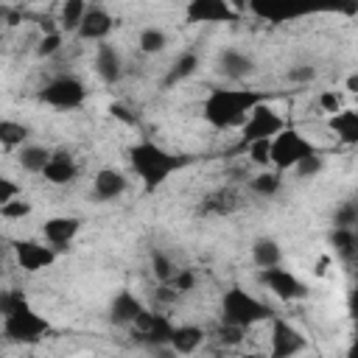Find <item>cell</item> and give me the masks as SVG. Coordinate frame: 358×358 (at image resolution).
<instances>
[{"mask_svg": "<svg viewBox=\"0 0 358 358\" xmlns=\"http://www.w3.org/2000/svg\"><path fill=\"white\" fill-rule=\"evenodd\" d=\"M266 101L263 92L252 90V87H213L204 98H201V117L210 129L215 131H229V129H241L249 117V112Z\"/></svg>", "mask_w": 358, "mask_h": 358, "instance_id": "6da1fadb", "label": "cell"}, {"mask_svg": "<svg viewBox=\"0 0 358 358\" xmlns=\"http://www.w3.org/2000/svg\"><path fill=\"white\" fill-rule=\"evenodd\" d=\"M0 330H3L6 341L34 344V341L45 338L50 324L42 313H36L31 308V302L25 299L22 291H3V296H0Z\"/></svg>", "mask_w": 358, "mask_h": 358, "instance_id": "7a4b0ae2", "label": "cell"}, {"mask_svg": "<svg viewBox=\"0 0 358 358\" xmlns=\"http://www.w3.org/2000/svg\"><path fill=\"white\" fill-rule=\"evenodd\" d=\"M129 165H131L134 176L145 185V190H154L162 182H168L185 165V159L151 140H137L129 148Z\"/></svg>", "mask_w": 358, "mask_h": 358, "instance_id": "3957f363", "label": "cell"}, {"mask_svg": "<svg viewBox=\"0 0 358 358\" xmlns=\"http://www.w3.org/2000/svg\"><path fill=\"white\" fill-rule=\"evenodd\" d=\"M271 316H274V308L241 285H232L221 294V319L224 322H232V324H241L249 330L260 322H268Z\"/></svg>", "mask_w": 358, "mask_h": 358, "instance_id": "277c9868", "label": "cell"}, {"mask_svg": "<svg viewBox=\"0 0 358 358\" xmlns=\"http://www.w3.org/2000/svg\"><path fill=\"white\" fill-rule=\"evenodd\" d=\"M87 98H90L87 84L73 73H56V76L45 78V84L36 90V101L50 109H59V112L81 109L87 103Z\"/></svg>", "mask_w": 358, "mask_h": 358, "instance_id": "5b68a950", "label": "cell"}, {"mask_svg": "<svg viewBox=\"0 0 358 358\" xmlns=\"http://www.w3.org/2000/svg\"><path fill=\"white\" fill-rule=\"evenodd\" d=\"M313 151H319V148L305 131H299L296 126H285L280 134L271 137V168L288 173Z\"/></svg>", "mask_w": 358, "mask_h": 358, "instance_id": "8992f818", "label": "cell"}, {"mask_svg": "<svg viewBox=\"0 0 358 358\" xmlns=\"http://www.w3.org/2000/svg\"><path fill=\"white\" fill-rule=\"evenodd\" d=\"M257 282L280 302H302L310 296L308 282H302L294 271L285 266H271V268H257Z\"/></svg>", "mask_w": 358, "mask_h": 358, "instance_id": "52a82bcc", "label": "cell"}, {"mask_svg": "<svg viewBox=\"0 0 358 358\" xmlns=\"http://www.w3.org/2000/svg\"><path fill=\"white\" fill-rule=\"evenodd\" d=\"M285 126H288V120H285L268 101H260V103L249 112V117H246V123L238 129V134H241V143L246 145V143H252V140H271V137L280 134Z\"/></svg>", "mask_w": 358, "mask_h": 358, "instance_id": "ba28073f", "label": "cell"}, {"mask_svg": "<svg viewBox=\"0 0 358 358\" xmlns=\"http://www.w3.org/2000/svg\"><path fill=\"white\" fill-rule=\"evenodd\" d=\"M11 255H14V263L17 268L28 271V274H36V271H45L56 263L59 257V249L50 246L45 238L42 241H34V238H20L11 243Z\"/></svg>", "mask_w": 358, "mask_h": 358, "instance_id": "9c48e42d", "label": "cell"}, {"mask_svg": "<svg viewBox=\"0 0 358 358\" xmlns=\"http://www.w3.org/2000/svg\"><path fill=\"white\" fill-rule=\"evenodd\" d=\"M249 14L271 22V25H282V22L313 14V8L308 0H249Z\"/></svg>", "mask_w": 358, "mask_h": 358, "instance_id": "30bf717a", "label": "cell"}, {"mask_svg": "<svg viewBox=\"0 0 358 358\" xmlns=\"http://www.w3.org/2000/svg\"><path fill=\"white\" fill-rule=\"evenodd\" d=\"M185 20L190 25H227L241 17L232 11L229 0H187Z\"/></svg>", "mask_w": 358, "mask_h": 358, "instance_id": "8fae6325", "label": "cell"}, {"mask_svg": "<svg viewBox=\"0 0 358 358\" xmlns=\"http://www.w3.org/2000/svg\"><path fill=\"white\" fill-rule=\"evenodd\" d=\"M268 324H271V330H268V352L274 358H288V355H296V352H302L308 347L305 336L291 322L280 319L277 313L268 319Z\"/></svg>", "mask_w": 358, "mask_h": 358, "instance_id": "7c38bea8", "label": "cell"}, {"mask_svg": "<svg viewBox=\"0 0 358 358\" xmlns=\"http://www.w3.org/2000/svg\"><path fill=\"white\" fill-rule=\"evenodd\" d=\"M255 70H257V62H255V56L246 53L243 48H224V50H218V56H215V73H218L221 78H227L229 84L246 81L249 76H255Z\"/></svg>", "mask_w": 358, "mask_h": 358, "instance_id": "4fadbf2b", "label": "cell"}, {"mask_svg": "<svg viewBox=\"0 0 358 358\" xmlns=\"http://www.w3.org/2000/svg\"><path fill=\"white\" fill-rule=\"evenodd\" d=\"M81 176V162L78 157L70 151V148H53L45 171H42V179L53 187H67L73 185L76 179Z\"/></svg>", "mask_w": 358, "mask_h": 358, "instance_id": "5bb4252c", "label": "cell"}, {"mask_svg": "<svg viewBox=\"0 0 358 358\" xmlns=\"http://www.w3.org/2000/svg\"><path fill=\"white\" fill-rule=\"evenodd\" d=\"M90 193L95 201H117L129 193V176L115 165H103L92 173Z\"/></svg>", "mask_w": 358, "mask_h": 358, "instance_id": "9a60e30c", "label": "cell"}, {"mask_svg": "<svg viewBox=\"0 0 358 358\" xmlns=\"http://www.w3.org/2000/svg\"><path fill=\"white\" fill-rule=\"evenodd\" d=\"M81 227H84V221H81L78 215H50V218L42 221L39 235H42L50 246H56V249L62 252V249H70V246L76 243Z\"/></svg>", "mask_w": 358, "mask_h": 358, "instance_id": "2e32d148", "label": "cell"}, {"mask_svg": "<svg viewBox=\"0 0 358 358\" xmlns=\"http://www.w3.org/2000/svg\"><path fill=\"white\" fill-rule=\"evenodd\" d=\"M92 70H95V76H98V78H101L106 87H112V84H117V81L123 78V73H126V62H123L120 50H117V48H115L109 39L95 45Z\"/></svg>", "mask_w": 358, "mask_h": 358, "instance_id": "e0dca14e", "label": "cell"}, {"mask_svg": "<svg viewBox=\"0 0 358 358\" xmlns=\"http://www.w3.org/2000/svg\"><path fill=\"white\" fill-rule=\"evenodd\" d=\"M241 207H243V196H241L235 187L224 185V187L210 190V193L201 199L199 215H207V218H227V215L238 213Z\"/></svg>", "mask_w": 358, "mask_h": 358, "instance_id": "ac0fdd59", "label": "cell"}, {"mask_svg": "<svg viewBox=\"0 0 358 358\" xmlns=\"http://www.w3.org/2000/svg\"><path fill=\"white\" fill-rule=\"evenodd\" d=\"M143 308H145V302H143L134 291L120 288V291L112 294V299H109V322L129 330V327L137 322V316L143 313Z\"/></svg>", "mask_w": 358, "mask_h": 358, "instance_id": "d6986e66", "label": "cell"}, {"mask_svg": "<svg viewBox=\"0 0 358 358\" xmlns=\"http://www.w3.org/2000/svg\"><path fill=\"white\" fill-rule=\"evenodd\" d=\"M112 28H115V17L103 6H90V11H87V17H84V22H81V28L76 34V39L98 45V42H106L109 39Z\"/></svg>", "mask_w": 358, "mask_h": 358, "instance_id": "ffe728a7", "label": "cell"}, {"mask_svg": "<svg viewBox=\"0 0 358 358\" xmlns=\"http://www.w3.org/2000/svg\"><path fill=\"white\" fill-rule=\"evenodd\" d=\"M207 341V330L201 324H193V322H182V324H173V333H171V352L173 355H193L196 350H201Z\"/></svg>", "mask_w": 358, "mask_h": 358, "instance_id": "44dd1931", "label": "cell"}, {"mask_svg": "<svg viewBox=\"0 0 358 358\" xmlns=\"http://www.w3.org/2000/svg\"><path fill=\"white\" fill-rule=\"evenodd\" d=\"M249 260H252L255 268L282 266V260H285L282 243H280L274 235H260V238H255L252 246H249Z\"/></svg>", "mask_w": 358, "mask_h": 358, "instance_id": "7402d4cb", "label": "cell"}, {"mask_svg": "<svg viewBox=\"0 0 358 358\" xmlns=\"http://www.w3.org/2000/svg\"><path fill=\"white\" fill-rule=\"evenodd\" d=\"M327 129L341 145H358V109L352 106L338 109L336 115L327 117Z\"/></svg>", "mask_w": 358, "mask_h": 358, "instance_id": "603a6c76", "label": "cell"}, {"mask_svg": "<svg viewBox=\"0 0 358 358\" xmlns=\"http://www.w3.org/2000/svg\"><path fill=\"white\" fill-rule=\"evenodd\" d=\"M50 154H53V148H50V145H42V143L28 140L25 145H20V148L14 151V159H17V165H20L25 173L42 176V171H45V165H48Z\"/></svg>", "mask_w": 358, "mask_h": 358, "instance_id": "cb8c5ba5", "label": "cell"}, {"mask_svg": "<svg viewBox=\"0 0 358 358\" xmlns=\"http://www.w3.org/2000/svg\"><path fill=\"white\" fill-rule=\"evenodd\" d=\"M282 185H285V179H282V171H277V168H257L249 176V193L257 199H274L282 190Z\"/></svg>", "mask_w": 358, "mask_h": 358, "instance_id": "d4e9b609", "label": "cell"}, {"mask_svg": "<svg viewBox=\"0 0 358 358\" xmlns=\"http://www.w3.org/2000/svg\"><path fill=\"white\" fill-rule=\"evenodd\" d=\"M90 11V0H62L59 3V14H56V25L59 31H64L67 36H76L84 17Z\"/></svg>", "mask_w": 358, "mask_h": 358, "instance_id": "484cf974", "label": "cell"}, {"mask_svg": "<svg viewBox=\"0 0 358 358\" xmlns=\"http://www.w3.org/2000/svg\"><path fill=\"white\" fill-rule=\"evenodd\" d=\"M199 67H201L199 53H196V50H182V53L171 62V67H168V73H165V87H173V84L187 81L190 76H196Z\"/></svg>", "mask_w": 358, "mask_h": 358, "instance_id": "4316f807", "label": "cell"}, {"mask_svg": "<svg viewBox=\"0 0 358 358\" xmlns=\"http://www.w3.org/2000/svg\"><path fill=\"white\" fill-rule=\"evenodd\" d=\"M330 246L338 260H344V263L355 260L358 257V227H333Z\"/></svg>", "mask_w": 358, "mask_h": 358, "instance_id": "83f0119b", "label": "cell"}, {"mask_svg": "<svg viewBox=\"0 0 358 358\" xmlns=\"http://www.w3.org/2000/svg\"><path fill=\"white\" fill-rule=\"evenodd\" d=\"M168 48V31L159 25H145L137 34V50L143 56H159Z\"/></svg>", "mask_w": 358, "mask_h": 358, "instance_id": "f1b7e54d", "label": "cell"}, {"mask_svg": "<svg viewBox=\"0 0 358 358\" xmlns=\"http://www.w3.org/2000/svg\"><path fill=\"white\" fill-rule=\"evenodd\" d=\"M28 140H31V129L22 120H11V117L0 120V145H3V151H17Z\"/></svg>", "mask_w": 358, "mask_h": 358, "instance_id": "f546056e", "label": "cell"}, {"mask_svg": "<svg viewBox=\"0 0 358 358\" xmlns=\"http://www.w3.org/2000/svg\"><path fill=\"white\" fill-rule=\"evenodd\" d=\"M148 268H151V274H154L157 282H171V277L179 271V263L173 260L171 252L154 246V249L148 252Z\"/></svg>", "mask_w": 358, "mask_h": 358, "instance_id": "4dcf8cb0", "label": "cell"}, {"mask_svg": "<svg viewBox=\"0 0 358 358\" xmlns=\"http://www.w3.org/2000/svg\"><path fill=\"white\" fill-rule=\"evenodd\" d=\"M64 31H39V36L34 39V56L36 59H42V62H48V59H53V56H59L62 50H64Z\"/></svg>", "mask_w": 358, "mask_h": 358, "instance_id": "1f68e13d", "label": "cell"}, {"mask_svg": "<svg viewBox=\"0 0 358 358\" xmlns=\"http://www.w3.org/2000/svg\"><path fill=\"white\" fill-rule=\"evenodd\" d=\"M213 338H215L224 350H232V347H241V344H243V338H246V327L218 319V324H215V330H213Z\"/></svg>", "mask_w": 358, "mask_h": 358, "instance_id": "d6a6232c", "label": "cell"}, {"mask_svg": "<svg viewBox=\"0 0 358 358\" xmlns=\"http://www.w3.org/2000/svg\"><path fill=\"white\" fill-rule=\"evenodd\" d=\"M31 213H34V201L25 199V196H17V199L0 204V218L8 221V224H14V221H25Z\"/></svg>", "mask_w": 358, "mask_h": 358, "instance_id": "836d02e7", "label": "cell"}, {"mask_svg": "<svg viewBox=\"0 0 358 358\" xmlns=\"http://www.w3.org/2000/svg\"><path fill=\"white\" fill-rule=\"evenodd\" d=\"M246 162L257 168H271V140H252L246 143Z\"/></svg>", "mask_w": 358, "mask_h": 358, "instance_id": "e575fe53", "label": "cell"}, {"mask_svg": "<svg viewBox=\"0 0 358 358\" xmlns=\"http://www.w3.org/2000/svg\"><path fill=\"white\" fill-rule=\"evenodd\" d=\"M316 109L322 115H336L338 109H344V92L341 90H319L316 95Z\"/></svg>", "mask_w": 358, "mask_h": 358, "instance_id": "d590c367", "label": "cell"}, {"mask_svg": "<svg viewBox=\"0 0 358 358\" xmlns=\"http://www.w3.org/2000/svg\"><path fill=\"white\" fill-rule=\"evenodd\" d=\"M322 171H324V154H322V151H313V154L305 157L291 173L299 176V179H313V176H319Z\"/></svg>", "mask_w": 358, "mask_h": 358, "instance_id": "8d00e7d4", "label": "cell"}, {"mask_svg": "<svg viewBox=\"0 0 358 358\" xmlns=\"http://www.w3.org/2000/svg\"><path fill=\"white\" fill-rule=\"evenodd\" d=\"M171 285L185 296V294H190V291H196V285H199V274H196V268H187V266H179V271L171 277Z\"/></svg>", "mask_w": 358, "mask_h": 358, "instance_id": "74e56055", "label": "cell"}, {"mask_svg": "<svg viewBox=\"0 0 358 358\" xmlns=\"http://www.w3.org/2000/svg\"><path fill=\"white\" fill-rule=\"evenodd\" d=\"M313 11H333V14H352L358 11V0H308Z\"/></svg>", "mask_w": 358, "mask_h": 358, "instance_id": "f35d334b", "label": "cell"}, {"mask_svg": "<svg viewBox=\"0 0 358 358\" xmlns=\"http://www.w3.org/2000/svg\"><path fill=\"white\" fill-rule=\"evenodd\" d=\"M285 78H288L291 84H310V81L316 78V67H313V64H308V62L291 64V67L285 70Z\"/></svg>", "mask_w": 358, "mask_h": 358, "instance_id": "ab89813d", "label": "cell"}, {"mask_svg": "<svg viewBox=\"0 0 358 358\" xmlns=\"http://www.w3.org/2000/svg\"><path fill=\"white\" fill-rule=\"evenodd\" d=\"M17 196H22V187H20L11 176H3V179H0V204L11 201V199H17Z\"/></svg>", "mask_w": 358, "mask_h": 358, "instance_id": "60d3db41", "label": "cell"}, {"mask_svg": "<svg viewBox=\"0 0 358 358\" xmlns=\"http://www.w3.org/2000/svg\"><path fill=\"white\" fill-rule=\"evenodd\" d=\"M229 6H232V11L238 17H246L249 14V0H229Z\"/></svg>", "mask_w": 358, "mask_h": 358, "instance_id": "b9f144b4", "label": "cell"}, {"mask_svg": "<svg viewBox=\"0 0 358 358\" xmlns=\"http://www.w3.org/2000/svg\"><path fill=\"white\" fill-rule=\"evenodd\" d=\"M344 92L358 95V73H352V76H347V78H344Z\"/></svg>", "mask_w": 358, "mask_h": 358, "instance_id": "7bdbcfd3", "label": "cell"}]
</instances>
